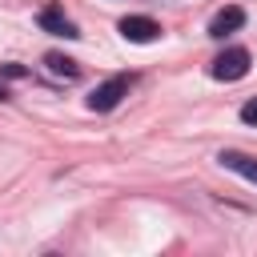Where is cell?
I'll return each instance as SVG.
<instances>
[{
    "label": "cell",
    "mask_w": 257,
    "mask_h": 257,
    "mask_svg": "<svg viewBox=\"0 0 257 257\" xmlns=\"http://www.w3.org/2000/svg\"><path fill=\"white\" fill-rule=\"evenodd\" d=\"M40 28L44 32H52V36H64V40H76L80 32H76V24L64 16V8L60 4H48L44 12H40Z\"/></svg>",
    "instance_id": "cell-4"
},
{
    "label": "cell",
    "mask_w": 257,
    "mask_h": 257,
    "mask_svg": "<svg viewBox=\"0 0 257 257\" xmlns=\"http://www.w3.org/2000/svg\"><path fill=\"white\" fill-rule=\"evenodd\" d=\"M44 64H48L56 76H76V72H80V68H76V60H72V56H64V52H48V56H44Z\"/></svg>",
    "instance_id": "cell-7"
},
{
    "label": "cell",
    "mask_w": 257,
    "mask_h": 257,
    "mask_svg": "<svg viewBox=\"0 0 257 257\" xmlns=\"http://www.w3.org/2000/svg\"><path fill=\"white\" fill-rule=\"evenodd\" d=\"M249 64H253L249 48L233 44V48H225V52H217V56H213V64H209V76H213V80H241V76L249 72Z\"/></svg>",
    "instance_id": "cell-1"
},
{
    "label": "cell",
    "mask_w": 257,
    "mask_h": 257,
    "mask_svg": "<svg viewBox=\"0 0 257 257\" xmlns=\"http://www.w3.org/2000/svg\"><path fill=\"white\" fill-rule=\"evenodd\" d=\"M128 88H133V76H108L104 84H96V88L88 92V108H92V112H112V108L128 96Z\"/></svg>",
    "instance_id": "cell-2"
},
{
    "label": "cell",
    "mask_w": 257,
    "mask_h": 257,
    "mask_svg": "<svg viewBox=\"0 0 257 257\" xmlns=\"http://www.w3.org/2000/svg\"><path fill=\"white\" fill-rule=\"evenodd\" d=\"M116 28H120V36L133 40V44H153V40L161 36V24H157L153 16H124Z\"/></svg>",
    "instance_id": "cell-3"
},
{
    "label": "cell",
    "mask_w": 257,
    "mask_h": 257,
    "mask_svg": "<svg viewBox=\"0 0 257 257\" xmlns=\"http://www.w3.org/2000/svg\"><path fill=\"white\" fill-rule=\"evenodd\" d=\"M0 72H4V76H12V80L28 76V68H24V64H0Z\"/></svg>",
    "instance_id": "cell-9"
},
{
    "label": "cell",
    "mask_w": 257,
    "mask_h": 257,
    "mask_svg": "<svg viewBox=\"0 0 257 257\" xmlns=\"http://www.w3.org/2000/svg\"><path fill=\"white\" fill-rule=\"evenodd\" d=\"M0 100H8V88H4V84H0Z\"/></svg>",
    "instance_id": "cell-10"
},
{
    "label": "cell",
    "mask_w": 257,
    "mask_h": 257,
    "mask_svg": "<svg viewBox=\"0 0 257 257\" xmlns=\"http://www.w3.org/2000/svg\"><path fill=\"white\" fill-rule=\"evenodd\" d=\"M217 161H221L225 169H233V173H241L245 181H253V185H257V157L237 153V149H221V153H217Z\"/></svg>",
    "instance_id": "cell-6"
},
{
    "label": "cell",
    "mask_w": 257,
    "mask_h": 257,
    "mask_svg": "<svg viewBox=\"0 0 257 257\" xmlns=\"http://www.w3.org/2000/svg\"><path fill=\"white\" fill-rule=\"evenodd\" d=\"M245 24V8H237V4H229V8H221L213 20H209V36H229V32H237Z\"/></svg>",
    "instance_id": "cell-5"
},
{
    "label": "cell",
    "mask_w": 257,
    "mask_h": 257,
    "mask_svg": "<svg viewBox=\"0 0 257 257\" xmlns=\"http://www.w3.org/2000/svg\"><path fill=\"white\" fill-rule=\"evenodd\" d=\"M241 120H245V124H257V96L241 104Z\"/></svg>",
    "instance_id": "cell-8"
}]
</instances>
